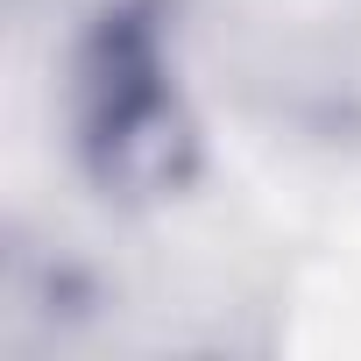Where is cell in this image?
<instances>
[{"label": "cell", "mask_w": 361, "mask_h": 361, "mask_svg": "<svg viewBox=\"0 0 361 361\" xmlns=\"http://www.w3.org/2000/svg\"><path fill=\"white\" fill-rule=\"evenodd\" d=\"M71 156L99 199L163 206L199 177V114L177 71L170 0H106L85 22L64 78Z\"/></svg>", "instance_id": "1"}]
</instances>
